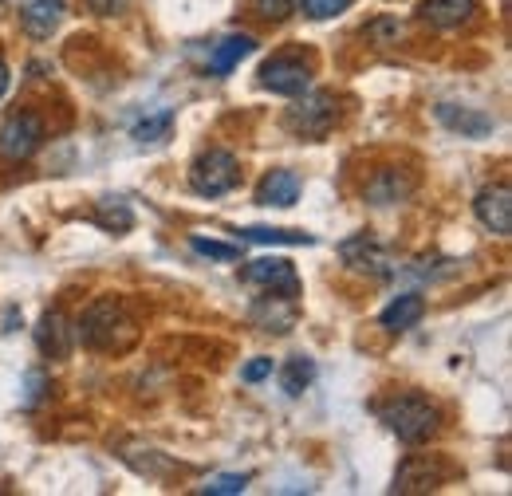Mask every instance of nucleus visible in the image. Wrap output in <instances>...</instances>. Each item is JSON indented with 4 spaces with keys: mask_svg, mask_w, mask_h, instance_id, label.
I'll return each instance as SVG.
<instances>
[{
    "mask_svg": "<svg viewBox=\"0 0 512 496\" xmlns=\"http://www.w3.org/2000/svg\"><path fill=\"white\" fill-rule=\"evenodd\" d=\"M134 335H138V327H134L130 311L111 296L87 304V311L75 323V339L91 351H127Z\"/></svg>",
    "mask_w": 512,
    "mask_h": 496,
    "instance_id": "nucleus-1",
    "label": "nucleus"
},
{
    "mask_svg": "<svg viewBox=\"0 0 512 496\" xmlns=\"http://www.w3.org/2000/svg\"><path fill=\"white\" fill-rule=\"evenodd\" d=\"M379 418L386 422V430L398 441H406V445L430 441V437L438 434V426H442L438 406L430 398H422V394H394V398H386L383 406H379Z\"/></svg>",
    "mask_w": 512,
    "mask_h": 496,
    "instance_id": "nucleus-2",
    "label": "nucleus"
},
{
    "mask_svg": "<svg viewBox=\"0 0 512 496\" xmlns=\"http://www.w3.org/2000/svg\"><path fill=\"white\" fill-rule=\"evenodd\" d=\"M335 123H339V103H335L331 91H304V95H296V103L284 115V126L296 138H312V142L327 138Z\"/></svg>",
    "mask_w": 512,
    "mask_h": 496,
    "instance_id": "nucleus-3",
    "label": "nucleus"
},
{
    "mask_svg": "<svg viewBox=\"0 0 512 496\" xmlns=\"http://www.w3.org/2000/svg\"><path fill=\"white\" fill-rule=\"evenodd\" d=\"M241 182V166L237 154L229 150H205L190 166V189L197 197H225Z\"/></svg>",
    "mask_w": 512,
    "mask_h": 496,
    "instance_id": "nucleus-4",
    "label": "nucleus"
},
{
    "mask_svg": "<svg viewBox=\"0 0 512 496\" xmlns=\"http://www.w3.org/2000/svg\"><path fill=\"white\" fill-rule=\"evenodd\" d=\"M449 477H453V465L438 453H410L398 473H394V485L390 493H434L442 489Z\"/></svg>",
    "mask_w": 512,
    "mask_h": 496,
    "instance_id": "nucleus-5",
    "label": "nucleus"
},
{
    "mask_svg": "<svg viewBox=\"0 0 512 496\" xmlns=\"http://www.w3.org/2000/svg\"><path fill=\"white\" fill-rule=\"evenodd\" d=\"M44 146V123L32 111L12 115L8 123L0 126V158L4 162H28L36 150Z\"/></svg>",
    "mask_w": 512,
    "mask_h": 496,
    "instance_id": "nucleus-6",
    "label": "nucleus"
},
{
    "mask_svg": "<svg viewBox=\"0 0 512 496\" xmlns=\"http://www.w3.org/2000/svg\"><path fill=\"white\" fill-rule=\"evenodd\" d=\"M241 280L253 284V288H264V292H276V296H288L296 300L300 296V276L288 260H276V256H260V260H249L241 268Z\"/></svg>",
    "mask_w": 512,
    "mask_h": 496,
    "instance_id": "nucleus-7",
    "label": "nucleus"
},
{
    "mask_svg": "<svg viewBox=\"0 0 512 496\" xmlns=\"http://www.w3.org/2000/svg\"><path fill=\"white\" fill-rule=\"evenodd\" d=\"M260 87L272 91V95H284V99H296L312 87V67L296 56H276L260 67Z\"/></svg>",
    "mask_w": 512,
    "mask_h": 496,
    "instance_id": "nucleus-8",
    "label": "nucleus"
},
{
    "mask_svg": "<svg viewBox=\"0 0 512 496\" xmlns=\"http://www.w3.org/2000/svg\"><path fill=\"white\" fill-rule=\"evenodd\" d=\"M339 256H343V264L355 268V272H371V276H394V272H398V264H390L386 248L379 245L371 233H359V237L343 241V245H339Z\"/></svg>",
    "mask_w": 512,
    "mask_h": 496,
    "instance_id": "nucleus-9",
    "label": "nucleus"
},
{
    "mask_svg": "<svg viewBox=\"0 0 512 496\" xmlns=\"http://www.w3.org/2000/svg\"><path fill=\"white\" fill-rule=\"evenodd\" d=\"M473 213L477 221L497 233V237H509L512 233V193L509 186H485L477 197H473Z\"/></svg>",
    "mask_w": 512,
    "mask_h": 496,
    "instance_id": "nucleus-10",
    "label": "nucleus"
},
{
    "mask_svg": "<svg viewBox=\"0 0 512 496\" xmlns=\"http://www.w3.org/2000/svg\"><path fill=\"white\" fill-rule=\"evenodd\" d=\"M16 16H20V28L32 36V40H48L60 24H64V0H16Z\"/></svg>",
    "mask_w": 512,
    "mask_h": 496,
    "instance_id": "nucleus-11",
    "label": "nucleus"
},
{
    "mask_svg": "<svg viewBox=\"0 0 512 496\" xmlns=\"http://www.w3.org/2000/svg\"><path fill=\"white\" fill-rule=\"evenodd\" d=\"M434 115H438V123L446 126V130L461 134V138H489V134L497 130V119H493V115H485V111H477V107L438 103V107H434Z\"/></svg>",
    "mask_w": 512,
    "mask_h": 496,
    "instance_id": "nucleus-12",
    "label": "nucleus"
},
{
    "mask_svg": "<svg viewBox=\"0 0 512 496\" xmlns=\"http://www.w3.org/2000/svg\"><path fill=\"white\" fill-rule=\"evenodd\" d=\"M473 16H477V0H422L418 4V20L438 32H453V28L469 24Z\"/></svg>",
    "mask_w": 512,
    "mask_h": 496,
    "instance_id": "nucleus-13",
    "label": "nucleus"
},
{
    "mask_svg": "<svg viewBox=\"0 0 512 496\" xmlns=\"http://www.w3.org/2000/svg\"><path fill=\"white\" fill-rule=\"evenodd\" d=\"M410 193H414V178H410L406 170H394V166L375 170V178L363 189V197H367L371 205H398V201H406Z\"/></svg>",
    "mask_w": 512,
    "mask_h": 496,
    "instance_id": "nucleus-14",
    "label": "nucleus"
},
{
    "mask_svg": "<svg viewBox=\"0 0 512 496\" xmlns=\"http://www.w3.org/2000/svg\"><path fill=\"white\" fill-rule=\"evenodd\" d=\"M300 201V178L292 170H272L264 174V182L256 186V205L268 209H292Z\"/></svg>",
    "mask_w": 512,
    "mask_h": 496,
    "instance_id": "nucleus-15",
    "label": "nucleus"
},
{
    "mask_svg": "<svg viewBox=\"0 0 512 496\" xmlns=\"http://www.w3.org/2000/svg\"><path fill=\"white\" fill-rule=\"evenodd\" d=\"M71 339H75V327L67 323L64 311H48L36 327V347L48 355V359H64L71 351Z\"/></svg>",
    "mask_w": 512,
    "mask_h": 496,
    "instance_id": "nucleus-16",
    "label": "nucleus"
},
{
    "mask_svg": "<svg viewBox=\"0 0 512 496\" xmlns=\"http://www.w3.org/2000/svg\"><path fill=\"white\" fill-rule=\"evenodd\" d=\"M253 323H260V331H276V335H284V331L296 323V300L276 296V292H264V296L253 304Z\"/></svg>",
    "mask_w": 512,
    "mask_h": 496,
    "instance_id": "nucleus-17",
    "label": "nucleus"
},
{
    "mask_svg": "<svg viewBox=\"0 0 512 496\" xmlns=\"http://www.w3.org/2000/svg\"><path fill=\"white\" fill-rule=\"evenodd\" d=\"M422 315H426V296L422 292H402V296H394L383 308L379 323H383L386 331H410V327L422 323Z\"/></svg>",
    "mask_w": 512,
    "mask_h": 496,
    "instance_id": "nucleus-18",
    "label": "nucleus"
},
{
    "mask_svg": "<svg viewBox=\"0 0 512 496\" xmlns=\"http://www.w3.org/2000/svg\"><path fill=\"white\" fill-rule=\"evenodd\" d=\"M253 52H256L253 36H245V32L225 36V40L213 48V56H209V75H229L237 63L245 60V56H253Z\"/></svg>",
    "mask_w": 512,
    "mask_h": 496,
    "instance_id": "nucleus-19",
    "label": "nucleus"
},
{
    "mask_svg": "<svg viewBox=\"0 0 512 496\" xmlns=\"http://www.w3.org/2000/svg\"><path fill=\"white\" fill-rule=\"evenodd\" d=\"M312 382H316V363H312L308 355H296V359L284 363V371H280V390H284L288 398H300Z\"/></svg>",
    "mask_w": 512,
    "mask_h": 496,
    "instance_id": "nucleus-20",
    "label": "nucleus"
},
{
    "mask_svg": "<svg viewBox=\"0 0 512 496\" xmlns=\"http://www.w3.org/2000/svg\"><path fill=\"white\" fill-rule=\"evenodd\" d=\"M241 241H253V245H316L312 233H300V229H268V225L241 229Z\"/></svg>",
    "mask_w": 512,
    "mask_h": 496,
    "instance_id": "nucleus-21",
    "label": "nucleus"
},
{
    "mask_svg": "<svg viewBox=\"0 0 512 496\" xmlns=\"http://www.w3.org/2000/svg\"><path fill=\"white\" fill-rule=\"evenodd\" d=\"M95 225H103L107 233H127L130 225H134V213L127 209V201L107 197V201H99V209H95Z\"/></svg>",
    "mask_w": 512,
    "mask_h": 496,
    "instance_id": "nucleus-22",
    "label": "nucleus"
},
{
    "mask_svg": "<svg viewBox=\"0 0 512 496\" xmlns=\"http://www.w3.org/2000/svg\"><path fill=\"white\" fill-rule=\"evenodd\" d=\"M170 130H174V111L166 107V111H154V115H146L142 123L130 130V138L134 142H162V138H170Z\"/></svg>",
    "mask_w": 512,
    "mask_h": 496,
    "instance_id": "nucleus-23",
    "label": "nucleus"
},
{
    "mask_svg": "<svg viewBox=\"0 0 512 496\" xmlns=\"http://www.w3.org/2000/svg\"><path fill=\"white\" fill-rule=\"evenodd\" d=\"M190 248L197 252V256H209V260H221V264H237V260H241V245H229V241L190 237Z\"/></svg>",
    "mask_w": 512,
    "mask_h": 496,
    "instance_id": "nucleus-24",
    "label": "nucleus"
},
{
    "mask_svg": "<svg viewBox=\"0 0 512 496\" xmlns=\"http://www.w3.org/2000/svg\"><path fill=\"white\" fill-rule=\"evenodd\" d=\"M249 473H221V477H213V481H205L201 485V493L205 496H237L249 489Z\"/></svg>",
    "mask_w": 512,
    "mask_h": 496,
    "instance_id": "nucleus-25",
    "label": "nucleus"
},
{
    "mask_svg": "<svg viewBox=\"0 0 512 496\" xmlns=\"http://www.w3.org/2000/svg\"><path fill=\"white\" fill-rule=\"evenodd\" d=\"M347 8H351V0H300V12L308 20H331V16L347 12Z\"/></svg>",
    "mask_w": 512,
    "mask_h": 496,
    "instance_id": "nucleus-26",
    "label": "nucleus"
},
{
    "mask_svg": "<svg viewBox=\"0 0 512 496\" xmlns=\"http://www.w3.org/2000/svg\"><path fill=\"white\" fill-rule=\"evenodd\" d=\"M300 8V0H253V12L264 20H284Z\"/></svg>",
    "mask_w": 512,
    "mask_h": 496,
    "instance_id": "nucleus-27",
    "label": "nucleus"
},
{
    "mask_svg": "<svg viewBox=\"0 0 512 496\" xmlns=\"http://www.w3.org/2000/svg\"><path fill=\"white\" fill-rule=\"evenodd\" d=\"M367 36H371V40H379V48H390V44H398L402 28H398L394 20H379V24H371V28H367Z\"/></svg>",
    "mask_w": 512,
    "mask_h": 496,
    "instance_id": "nucleus-28",
    "label": "nucleus"
},
{
    "mask_svg": "<svg viewBox=\"0 0 512 496\" xmlns=\"http://www.w3.org/2000/svg\"><path fill=\"white\" fill-rule=\"evenodd\" d=\"M95 16H119V12H127L130 0H83Z\"/></svg>",
    "mask_w": 512,
    "mask_h": 496,
    "instance_id": "nucleus-29",
    "label": "nucleus"
},
{
    "mask_svg": "<svg viewBox=\"0 0 512 496\" xmlns=\"http://www.w3.org/2000/svg\"><path fill=\"white\" fill-rule=\"evenodd\" d=\"M268 374H272V359H253V363L241 371V378H245V382H264Z\"/></svg>",
    "mask_w": 512,
    "mask_h": 496,
    "instance_id": "nucleus-30",
    "label": "nucleus"
},
{
    "mask_svg": "<svg viewBox=\"0 0 512 496\" xmlns=\"http://www.w3.org/2000/svg\"><path fill=\"white\" fill-rule=\"evenodd\" d=\"M8 83H12V75H8V63L0 60V99L8 95Z\"/></svg>",
    "mask_w": 512,
    "mask_h": 496,
    "instance_id": "nucleus-31",
    "label": "nucleus"
}]
</instances>
